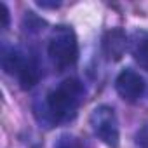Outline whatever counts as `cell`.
<instances>
[{
    "instance_id": "obj_11",
    "label": "cell",
    "mask_w": 148,
    "mask_h": 148,
    "mask_svg": "<svg viewBox=\"0 0 148 148\" xmlns=\"http://www.w3.org/2000/svg\"><path fill=\"white\" fill-rule=\"evenodd\" d=\"M38 5L40 7H59L61 5V2H44V0H42V2H38Z\"/></svg>"
},
{
    "instance_id": "obj_7",
    "label": "cell",
    "mask_w": 148,
    "mask_h": 148,
    "mask_svg": "<svg viewBox=\"0 0 148 148\" xmlns=\"http://www.w3.org/2000/svg\"><path fill=\"white\" fill-rule=\"evenodd\" d=\"M132 58L134 61L148 70V37H139L132 45Z\"/></svg>"
},
{
    "instance_id": "obj_1",
    "label": "cell",
    "mask_w": 148,
    "mask_h": 148,
    "mask_svg": "<svg viewBox=\"0 0 148 148\" xmlns=\"http://www.w3.org/2000/svg\"><path fill=\"white\" fill-rule=\"evenodd\" d=\"M86 98V87L77 79H66L45 98V112L52 124L71 120Z\"/></svg>"
},
{
    "instance_id": "obj_9",
    "label": "cell",
    "mask_w": 148,
    "mask_h": 148,
    "mask_svg": "<svg viewBox=\"0 0 148 148\" xmlns=\"http://www.w3.org/2000/svg\"><path fill=\"white\" fill-rule=\"evenodd\" d=\"M136 145L138 148H148V124L136 132Z\"/></svg>"
},
{
    "instance_id": "obj_10",
    "label": "cell",
    "mask_w": 148,
    "mask_h": 148,
    "mask_svg": "<svg viewBox=\"0 0 148 148\" xmlns=\"http://www.w3.org/2000/svg\"><path fill=\"white\" fill-rule=\"evenodd\" d=\"M2 18H4V28L9 26V9L5 4H2Z\"/></svg>"
},
{
    "instance_id": "obj_3",
    "label": "cell",
    "mask_w": 148,
    "mask_h": 148,
    "mask_svg": "<svg viewBox=\"0 0 148 148\" xmlns=\"http://www.w3.org/2000/svg\"><path fill=\"white\" fill-rule=\"evenodd\" d=\"M2 66L7 73L16 75L23 89H32L40 80V68L35 58L25 54L19 49H9L4 52Z\"/></svg>"
},
{
    "instance_id": "obj_4",
    "label": "cell",
    "mask_w": 148,
    "mask_h": 148,
    "mask_svg": "<svg viewBox=\"0 0 148 148\" xmlns=\"http://www.w3.org/2000/svg\"><path fill=\"white\" fill-rule=\"evenodd\" d=\"M89 125L92 132L110 148H119L120 143V127L117 113L108 105L96 106L89 115Z\"/></svg>"
},
{
    "instance_id": "obj_6",
    "label": "cell",
    "mask_w": 148,
    "mask_h": 148,
    "mask_svg": "<svg viewBox=\"0 0 148 148\" xmlns=\"http://www.w3.org/2000/svg\"><path fill=\"white\" fill-rule=\"evenodd\" d=\"M127 49V35L122 28H112L103 37V52L108 59L119 61Z\"/></svg>"
},
{
    "instance_id": "obj_8",
    "label": "cell",
    "mask_w": 148,
    "mask_h": 148,
    "mask_svg": "<svg viewBox=\"0 0 148 148\" xmlns=\"http://www.w3.org/2000/svg\"><path fill=\"white\" fill-rule=\"evenodd\" d=\"M54 148H84V143L73 134H61L56 139Z\"/></svg>"
},
{
    "instance_id": "obj_2",
    "label": "cell",
    "mask_w": 148,
    "mask_h": 148,
    "mask_svg": "<svg viewBox=\"0 0 148 148\" xmlns=\"http://www.w3.org/2000/svg\"><path fill=\"white\" fill-rule=\"evenodd\" d=\"M47 54L58 70L70 68L77 63L79 42H77V35L71 30V26L59 25L52 30L49 44H47Z\"/></svg>"
},
{
    "instance_id": "obj_5",
    "label": "cell",
    "mask_w": 148,
    "mask_h": 148,
    "mask_svg": "<svg viewBox=\"0 0 148 148\" xmlns=\"http://www.w3.org/2000/svg\"><path fill=\"white\" fill-rule=\"evenodd\" d=\"M115 89L124 101L136 103L145 94V80L138 71L125 68L119 73V77L115 80Z\"/></svg>"
}]
</instances>
